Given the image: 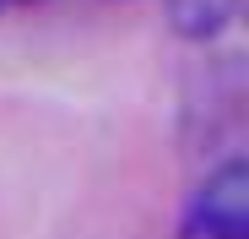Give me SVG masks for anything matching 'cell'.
Segmentation results:
<instances>
[{"instance_id":"obj_3","label":"cell","mask_w":249,"mask_h":239,"mask_svg":"<svg viewBox=\"0 0 249 239\" xmlns=\"http://www.w3.org/2000/svg\"><path fill=\"white\" fill-rule=\"evenodd\" d=\"M22 6H38V0H0V17H11V11H22Z\"/></svg>"},{"instance_id":"obj_2","label":"cell","mask_w":249,"mask_h":239,"mask_svg":"<svg viewBox=\"0 0 249 239\" xmlns=\"http://www.w3.org/2000/svg\"><path fill=\"white\" fill-rule=\"evenodd\" d=\"M238 17V0H168V27L190 44H212Z\"/></svg>"},{"instance_id":"obj_1","label":"cell","mask_w":249,"mask_h":239,"mask_svg":"<svg viewBox=\"0 0 249 239\" xmlns=\"http://www.w3.org/2000/svg\"><path fill=\"white\" fill-rule=\"evenodd\" d=\"M179 239H249V163L222 158L190 196Z\"/></svg>"}]
</instances>
